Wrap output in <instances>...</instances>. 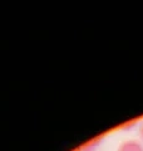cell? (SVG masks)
<instances>
[{"label": "cell", "instance_id": "cell-3", "mask_svg": "<svg viewBox=\"0 0 143 151\" xmlns=\"http://www.w3.org/2000/svg\"><path fill=\"white\" fill-rule=\"evenodd\" d=\"M139 135H141V139L143 140V121L141 122V125H139Z\"/></svg>", "mask_w": 143, "mask_h": 151}, {"label": "cell", "instance_id": "cell-2", "mask_svg": "<svg viewBox=\"0 0 143 151\" xmlns=\"http://www.w3.org/2000/svg\"><path fill=\"white\" fill-rule=\"evenodd\" d=\"M99 142H101V139H94V140H92V141H89V142L82 145L80 147L75 149L73 151H95V150H97V147H98Z\"/></svg>", "mask_w": 143, "mask_h": 151}, {"label": "cell", "instance_id": "cell-1", "mask_svg": "<svg viewBox=\"0 0 143 151\" xmlns=\"http://www.w3.org/2000/svg\"><path fill=\"white\" fill-rule=\"evenodd\" d=\"M117 151H143V144L137 140H124L119 144Z\"/></svg>", "mask_w": 143, "mask_h": 151}]
</instances>
